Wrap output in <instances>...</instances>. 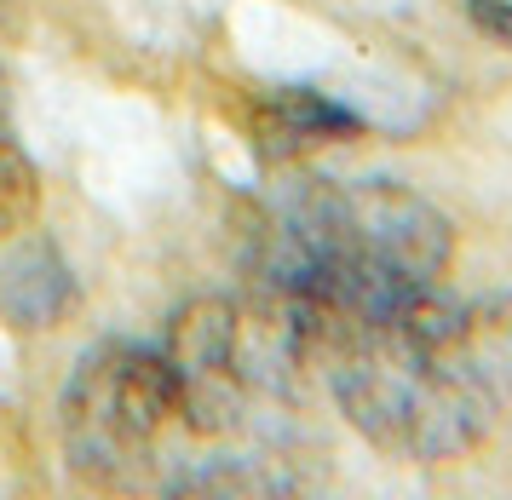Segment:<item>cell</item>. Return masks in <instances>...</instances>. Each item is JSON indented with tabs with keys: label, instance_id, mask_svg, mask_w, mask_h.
<instances>
[{
	"label": "cell",
	"instance_id": "obj_6",
	"mask_svg": "<svg viewBox=\"0 0 512 500\" xmlns=\"http://www.w3.org/2000/svg\"><path fill=\"white\" fill-rule=\"evenodd\" d=\"M265 115L282 127L288 144H317V138H357L363 133V115H351L340 98H323V92H305V87H282Z\"/></svg>",
	"mask_w": 512,
	"mask_h": 500
},
{
	"label": "cell",
	"instance_id": "obj_5",
	"mask_svg": "<svg viewBox=\"0 0 512 500\" xmlns=\"http://www.w3.org/2000/svg\"><path fill=\"white\" fill-rule=\"evenodd\" d=\"M75 311V276L47 236H24L0 259V322L18 334H47Z\"/></svg>",
	"mask_w": 512,
	"mask_h": 500
},
{
	"label": "cell",
	"instance_id": "obj_9",
	"mask_svg": "<svg viewBox=\"0 0 512 500\" xmlns=\"http://www.w3.org/2000/svg\"><path fill=\"white\" fill-rule=\"evenodd\" d=\"M466 18L478 23L495 46L512 52V0H466Z\"/></svg>",
	"mask_w": 512,
	"mask_h": 500
},
{
	"label": "cell",
	"instance_id": "obj_3",
	"mask_svg": "<svg viewBox=\"0 0 512 500\" xmlns=\"http://www.w3.org/2000/svg\"><path fill=\"white\" fill-rule=\"evenodd\" d=\"M179 420V374L167 351L110 340L87 351L64 391V455L75 478L139 495L156 472V443Z\"/></svg>",
	"mask_w": 512,
	"mask_h": 500
},
{
	"label": "cell",
	"instance_id": "obj_2",
	"mask_svg": "<svg viewBox=\"0 0 512 500\" xmlns=\"http://www.w3.org/2000/svg\"><path fill=\"white\" fill-rule=\"evenodd\" d=\"M455 230L438 207L392 179L305 184L265 242V288L294 317L305 351L438 288Z\"/></svg>",
	"mask_w": 512,
	"mask_h": 500
},
{
	"label": "cell",
	"instance_id": "obj_7",
	"mask_svg": "<svg viewBox=\"0 0 512 500\" xmlns=\"http://www.w3.org/2000/svg\"><path fill=\"white\" fill-rule=\"evenodd\" d=\"M167 500H305V495L294 483L254 472V466H208L196 478H179L167 489Z\"/></svg>",
	"mask_w": 512,
	"mask_h": 500
},
{
	"label": "cell",
	"instance_id": "obj_8",
	"mask_svg": "<svg viewBox=\"0 0 512 500\" xmlns=\"http://www.w3.org/2000/svg\"><path fill=\"white\" fill-rule=\"evenodd\" d=\"M35 213H41V179L24 150L0 138V236H24Z\"/></svg>",
	"mask_w": 512,
	"mask_h": 500
},
{
	"label": "cell",
	"instance_id": "obj_1",
	"mask_svg": "<svg viewBox=\"0 0 512 500\" xmlns=\"http://www.w3.org/2000/svg\"><path fill=\"white\" fill-rule=\"evenodd\" d=\"M334 397L357 432L403 460H449L512 409V299L426 288L328 345Z\"/></svg>",
	"mask_w": 512,
	"mask_h": 500
},
{
	"label": "cell",
	"instance_id": "obj_4",
	"mask_svg": "<svg viewBox=\"0 0 512 500\" xmlns=\"http://www.w3.org/2000/svg\"><path fill=\"white\" fill-rule=\"evenodd\" d=\"M167 363L179 374V420L196 432H225L242 414V317L225 299H202L173 317Z\"/></svg>",
	"mask_w": 512,
	"mask_h": 500
}]
</instances>
